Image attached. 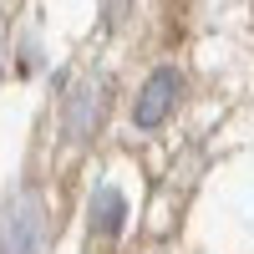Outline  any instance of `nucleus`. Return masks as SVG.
Listing matches in <instances>:
<instances>
[{"instance_id":"nucleus-2","label":"nucleus","mask_w":254,"mask_h":254,"mask_svg":"<svg viewBox=\"0 0 254 254\" xmlns=\"http://www.w3.org/2000/svg\"><path fill=\"white\" fill-rule=\"evenodd\" d=\"M102 112H107V81H76L66 107H61V127H66V142H92L97 127H102Z\"/></svg>"},{"instance_id":"nucleus-4","label":"nucleus","mask_w":254,"mask_h":254,"mask_svg":"<svg viewBox=\"0 0 254 254\" xmlns=\"http://www.w3.org/2000/svg\"><path fill=\"white\" fill-rule=\"evenodd\" d=\"M87 229H92L97 239H117L122 229H127V198H122V188L102 183L97 193H92V203H87Z\"/></svg>"},{"instance_id":"nucleus-3","label":"nucleus","mask_w":254,"mask_h":254,"mask_svg":"<svg viewBox=\"0 0 254 254\" xmlns=\"http://www.w3.org/2000/svg\"><path fill=\"white\" fill-rule=\"evenodd\" d=\"M178 97H183V76H178L173 66H158L153 76L142 81L137 102H132V122L142 127V132H153V127H163L168 117H173Z\"/></svg>"},{"instance_id":"nucleus-1","label":"nucleus","mask_w":254,"mask_h":254,"mask_svg":"<svg viewBox=\"0 0 254 254\" xmlns=\"http://www.w3.org/2000/svg\"><path fill=\"white\" fill-rule=\"evenodd\" d=\"M51 214L36 188H20L0 203V254H46Z\"/></svg>"}]
</instances>
